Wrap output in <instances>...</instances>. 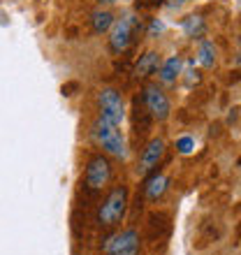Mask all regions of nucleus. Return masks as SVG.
Returning a JSON list of instances; mask_svg holds the SVG:
<instances>
[{
    "mask_svg": "<svg viewBox=\"0 0 241 255\" xmlns=\"http://www.w3.org/2000/svg\"><path fill=\"white\" fill-rule=\"evenodd\" d=\"M162 61H160V54H155V51H146L144 56H139V61L134 63V70L132 74L137 79H146L151 74H155L160 70Z\"/></svg>",
    "mask_w": 241,
    "mask_h": 255,
    "instance_id": "nucleus-9",
    "label": "nucleus"
},
{
    "mask_svg": "<svg viewBox=\"0 0 241 255\" xmlns=\"http://www.w3.org/2000/svg\"><path fill=\"white\" fill-rule=\"evenodd\" d=\"M74 91H79V84H77V81H70V84L63 86V95H74Z\"/></svg>",
    "mask_w": 241,
    "mask_h": 255,
    "instance_id": "nucleus-20",
    "label": "nucleus"
},
{
    "mask_svg": "<svg viewBox=\"0 0 241 255\" xmlns=\"http://www.w3.org/2000/svg\"><path fill=\"white\" fill-rule=\"evenodd\" d=\"M114 26V14L107 12V9H95L91 14V28H93L95 35H105L109 33V28Z\"/></svg>",
    "mask_w": 241,
    "mask_h": 255,
    "instance_id": "nucleus-12",
    "label": "nucleus"
},
{
    "mask_svg": "<svg viewBox=\"0 0 241 255\" xmlns=\"http://www.w3.org/2000/svg\"><path fill=\"white\" fill-rule=\"evenodd\" d=\"M141 102L148 109V114L153 116V121H167L172 114V105H169L167 95L162 93L158 84H146L141 91Z\"/></svg>",
    "mask_w": 241,
    "mask_h": 255,
    "instance_id": "nucleus-6",
    "label": "nucleus"
},
{
    "mask_svg": "<svg viewBox=\"0 0 241 255\" xmlns=\"http://www.w3.org/2000/svg\"><path fill=\"white\" fill-rule=\"evenodd\" d=\"M160 79L165 81V84H174L176 77L181 74V56H172V58H167V61L160 65Z\"/></svg>",
    "mask_w": 241,
    "mask_h": 255,
    "instance_id": "nucleus-14",
    "label": "nucleus"
},
{
    "mask_svg": "<svg viewBox=\"0 0 241 255\" xmlns=\"http://www.w3.org/2000/svg\"><path fill=\"white\" fill-rule=\"evenodd\" d=\"M134 132L137 134H146L151 130V121H153V116L148 114V109L144 107V102L134 100Z\"/></svg>",
    "mask_w": 241,
    "mask_h": 255,
    "instance_id": "nucleus-13",
    "label": "nucleus"
},
{
    "mask_svg": "<svg viewBox=\"0 0 241 255\" xmlns=\"http://www.w3.org/2000/svg\"><path fill=\"white\" fill-rule=\"evenodd\" d=\"M91 132H93L95 141L102 146L105 153L114 155V158H120V160L127 158V144H125V137L120 134L119 126H112V123L105 121L102 116H98L93 128H91Z\"/></svg>",
    "mask_w": 241,
    "mask_h": 255,
    "instance_id": "nucleus-2",
    "label": "nucleus"
},
{
    "mask_svg": "<svg viewBox=\"0 0 241 255\" xmlns=\"http://www.w3.org/2000/svg\"><path fill=\"white\" fill-rule=\"evenodd\" d=\"M162 28H165V26H162L160 21L155 19V21H153V23H151V30H148V35H155V33H162Z\"/></svg>",
    "mask_w": 241,
    "mask_h": 255,
    "instance_id": "nucleus-21",
    "label": "nucleus"
},
{
    "mask_svg": "<svg viewBox=\"0 0 241 255\" xmlns=\"http://www.w3.org/2000/svg\"><path fill=\"white\" fill-rule=\"evenodd\" d=\"M193 146H195V141L190 139V137H181V139L176 141V148H179L181 153H190V151H193Z\"/></svg>",
    "mask_w": 241,
    "mask_h": 255,
    "instance_id": "nucleus-18",
    "label": "nucleus"
},
{
    "mask_svg": "<svg viewBox=\"0 0 241 255\" xmlns=\"http://www.w3.org/2000/svg\"><path fill=\"white\" fill-rule=\"evenodd\" d=\"M95 2H100V5H112V2H116V0H95Z\"/></svg>",
    "mask_w": 241,
    "mask_h": 255,
    "instance_id": "nucleus-23",
    "label": "nucleus"
},
{
    "mask_svg": "<svg viewBox=\"0 0 241 255\" xmlns=\"http://www.w3.org/2000/svg\"><path fill=\"white\" fill-rule=\"evenodd\" d=\"M137 30H141V21L137 16L114 21V26L109 28V49H112V54H123L132 44Z\"/></svg>",
    "mask_w": 241,
    "mask_h": 255,
    "instance_id": "nucleus-3",
    "label": "nucleus"
},
{
    "mask_svg": "<svg viewBox=\"0 0 241 255\" xmlns=\"http://www.w3.org/2000/svg\"><path fill=\"white\" fill-rule=\"evenodd\" d=\"M202 237L207 239V242H218L223 237V230L218 223H211V221H204L202 223Z\"/></svg>",
    "mask_w": 241,
    "mask_h": 255,
    "instance_id": "nucleus-17",
    "label": "nucleus"
},
{
    "mask_svg": "<svg viewBox=\"0 0 241 255\" xmlns=\"http://www.w3.org/2000/svg\"><path fill=\"white\" fill-rule=\"evenodd\" d=\"M127 197H130V193H127L125 186H114V188L109 190V195L105 197L100 209H98V223H100V228H105V230L116 228L123 221V216L127 211Z\"/></svg>",
    "mask_w": 241,
    "mask_h": 255,
    "instance_id": "nucleus-1",
    "label": "nucleus"
},
{
    "mask_svg": "<svg viewBox=\"0 0 241 255\" xmlns=\"http://www.w3.org/2000/svg\"><path fill=\"white\" fill-rule=\"evenodd\" d=\"M137 5H146V7H151V5H160V0H137Z\"/></svg>",
    "mask_w": 241,
    "mask_h": 255,
    "instance_id": "nucleus-22",
    "label": "nucleus"
},
{
    "mask_svg": "<svg viewBox=\"0 0 241 255\" xmlns=\"http://www.w3.org/2000/svg\"><path fill=\"white\" fill-rule=\"evenodd\" d=\"M98 105H100V116L112 126H120L125 119V102L120 98V93L112 86H105L98 93Z\"/></svg>",
    "mask_w": 241,
    "mask_h": 255,
    "instance_id": "nucleus-5",
    "label": "nucleus"
},
{
    "mask_svg": "<svg viewBox=\"0 0 241 255\" xmlns=\"http://www.w3.org/2000/svg\"><path fill=\"white\" fill-rule=\"evenodd\" d=\"M112 181V162L107 155L95 153L88 158L86 162V172H84V183L88 190H102L107 183Z\"/></svg>",
    "mask_w": 241,
    "mask_h": 255,
    "instance_id": "nucleus-4",
    "label": "nucleus"
},
{
    "mask_svg": "<svg viewBox=\"0 0 241 255\" xmlns=\"http://www.w3.org/2000/svg\"><path fill=\"white\" fill-rule=\"evenodd\" d=\"M188 77H186V86L188 88H193V86H197V84H200V79H202V77H200V72H197V70H188Z\"/></svg>",
    "mask_w": 241,
    "mask_h": 255,
    "instance_id": "nucleus-19",
    "label": "nucleus"
},
{
    "mask_svg": "<svg viewBox=\"0 0 241 255\" xmlns=\"http://www.w3.org/2000/svg\"><path fill=\"white\" fill-rule=\"evenodd\" d=\"M162 155H165V141L160 137H153V139L148 141L144 151H141V158H139V174H151L155 172V167L160 165Z\"/></svg>",
    "mask_w": 241,
    "mask_h": 255,
    "instance_id": "nucleus-8",
    "label": "nucleus"
},
{
    "mask_svg": "<svg viewBox=\"0 0 241 255\" xmlns=\"http://www.w3.org/2000/svg\"><path fill=\"white\" fill-rule=\"evenodd\" d=\"M107 255H137L139 253V232L134 228L123 230L120 235L109 237L105 244Z\"/></svg>",
    "mask_w": 241,
    "mask_h": 255,
    "instance_id": "nucleus-7",
    "label": "nucleus"
},
{
    "mask_svg": "<svg viewBox=\"0 0 241 255\" xmlns=\"http://www.w3.org/2000/svg\"><path fill=\"white\" fill-rule=\"evenodd\" d=\"M176 2H188V0H176Z\"/></svg>",
    "mask_w": 241,
    "mask_h": 255,
    "instance_id": "nucleus-24",
    "label": "nucleus"
},
{
    "mask_svg": "<svg viewBox=\"0 0 241 255\" xmlns=\"http://www.w3.org/2000/svg\"><path fill=\"white\" fill-rule=\"evenodd\" d=\"M197 61H200L202 67H214L216 65V47L214 42L204 40L200 44V51H197Z\"/></svg>",
    "mask_w": 241,
    "mask_h": 255,
    "instance_id": "nucleus-16",
    "label": "nucleus"
},
{
    "mask_svg": "<svg viewBox=\"0 0 241 255\" xmlns=\"http://www.w3.org/2000/svg\"><path fill=\"white\" fill-rule=\"evenodd\" d=\"M204 30H207V23H204V19L202 16H188L186 21H183V33L188 35V37H202L204 35Z\"/></svg>",
    "mask_w": 241,
    "mask_h": 255,
    "instance_id": "nucleus-15",
    "label": "nucleus"
},
{
    "mask_svg": "<svg viewBox=\"0 0 241 255\" xmlns=\"http://www.w3.org/2000/svg\"><path fill=\"white\" fill-rule=\"evenodd\" d=\"M172 230V223H169V216L162 214V211H153L148 216V235L153 239H162V237L169 235Z\"/></svg>",
    "mask_w": 241,
    "mask_h": 255,
    "instance_id": "nucleus-11",
    "label": "nucleus"
},
{
    "mask_svg": "<svg viewBox=\"0 0 241 255\" xmlns=\"http://www.w3.org/2000/svg\"><path fill=\"white\" fill-rule=\"evenodd\" d=\"M239 237H241V225H239Z\"/></svg>",
    "mask_w": 241,
    "mask_h": 255,
    "instance_id": "nucleus-25",
    "label": "nucleus"
},
{
    "mask_svg": "<svg viewBox=\"0 0 241 255\" xmlns=\"http://www.w3.org/2000/svg\"><path fill=\"white\" fill-rule=\"evenodd\" d=\"M169 188V176L165 174H151L146 179V186H144V195H146V200L148 202H158L162 197V195L167 193Z\"/></svg>",
    "mask_w": 241,
    "mask_h": 255,
    "instance_id": "nucleus-10",
    "label": "nucleus"
},
{
    "mask_svg": "<svg viewBox=\"0 0 241 255\" xmlns=\"http://www.w3.org/2000/svg\"><path fill=\"white\" fill-rule=\"evenodd\" d=\"M239 47H241V37H239Z\"/></svg>",
    "mask_w": 241,
    "mask_h": 255,
    "instance_id": "nucleus-26",
    "label": "nucleus"
}]
</instances>
